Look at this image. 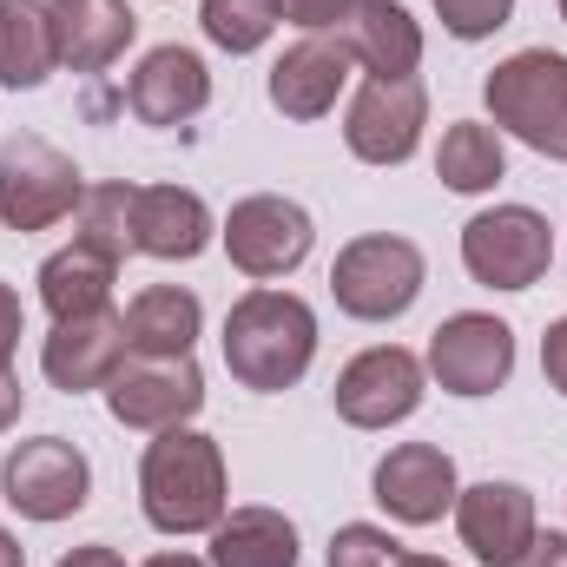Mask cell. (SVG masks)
I'll return each instance as SVG.
<instances>
[{"instance_id":"74e56055","label":"cell","mask_w":567,"mask_h":567,"mask_svg":"<svg viewBox=\"0 0 567 567\" xmlns=\"http://www.w3.org/2000/svg\"><path fill=\"white\" fill-rule=\"evenodd\" d=\"M561 20H567V0H561Z\"/></svg>"},{"instance_id":"30bf717a","label":"cell","mask_w":567,"mask_h":567,"mask_svg":"<svg viewBox=\"0 0 567 567\" xmlns=\"http://www.w3.org/2000/svg\"><path fill=\"white\" fill-rule=\"evenodd\" d=\"M429 377L449 396H495L515 377V330L502 317L462 310L429 337Z\"/></svg>"},{"instance_id":"ac0fdd59","label":"cell","mask_w":567,"mask_h":567,"mask_svg":"<svg viewBox=\"0 0 567 567\" xmlns=\"http://www.w3.org/2000/svg\"><path fill=\"white\" fill-rule=\"evenodd\" d=\"M337 33L370 80H416L423 66V27L410 20L403 0H357Z\"/></svg>"},{"instance_id":"ba28073f","label":"cell","mask_w":567,"mask_h":567,"mask_svg":"<svg viewBox=\"0 0 567 567\" xmlns=\"http://www.w3.org/2000/svg\"><path fill=\"white\" fill-rule=\"evenodd\" d=\"M317 245V225L297 198H278V192H258V198H238L231 218H225V251L245 278L271 284L290 278Z\"/></svg>"},{"instance_id":"9c48e42d","label":"cell","mask_w":567,"mask_h":567,"mask_svg":"<svg viewBox=\"0 0 567 567\" xmlns=\"http://www.w3.org/2000/svg\"><path fill=\"white\" fill-rule=\"evenodd\" d=\"M106 410L126 429H178L205 410V377L192 357H126L106 383Z\"/></svg>"},{"instance_id":"4dcf8cb0","label":"cell","mask_w":567,"mask_h":567,"mask_svg":"<svg viewBox=\"0 0 567 567\" xmlns=\"http://www.w3.org/2000/svg\"><path fill=\"white\" fill-rule=\"evenodd\" d=\"M350 7H357V0H278V13L290 20V27H303V33H330V27H343Z\"/></svg>"},{"instance_id":"277c9868","label":"cell","mask_w":567,"mask_h":567,"mask_svg":"<svg viewBox=\"0 0 567 567\" xmlns=\"http://www.w3.org/2000/svg\"><path fill=\"white\" fill-rule=\"evenodd\" d=\"M330 297L343 317H363V323H390L403 317L416 297H423V251L396 231H370V238H350L330 265Z\"/></svg>"},{"instance_id":"3957f363","label":"cell","mask_w":567,"mask_h":567,"mask_svg":"<svg viewBox=\"0 0 567 567\" xmlns=\"http://www.w3.org/2000/svg\"><path fill=\"white\" fill-rule=\"evenodd\" d=\"M482 100H488L502 133H515L522 145H535L542 158H561L567 165V53H548V47L508 53L488 73Z\"/></svg>"},{"instance_id":"cb8c5ba5","label":"cell","mask_w":567,"mask_h":567,"mask_svg":"<svg viewBox=\"0 0 567 567\" xmlns=\"http://www.w3.org/2000/svg\"><path fill=\"white\" fill-rule=\"evenodd\" d=\"M212 567H297V528L278 508H231L212 528Z\"/></svg>"},{"instance_id":"f1b7e54d","label":"cell","mask_w":567,"mask_h":567,"mask_svg":"<svg viewBox=\"0 0 567 567\" xmlns=\"http://www.w3.org/2000/svg\"><path fill=\"white\" fill-rule=\"evenodd\" d=\"M403 542L390 528H370V522H350L330 535V567H403Z\"/></svg>"},{"instance_id":"d4e9b609","label":"cell","mask_w":567,"mask_h":567,"mask_svg":"<svg viewBox=\"0 0 567 567\" xmlns=\"http://www.w3.org/2000/svg\"><path fill=\"white\" fill-rule=\"evenodd\" d=\"M508 172V152H502V133L482 126V120H455L442 133V152H435V178L449 192H495Z\"/></svg>"},{"instance_id":"7402d4cb","label":"cell","mask_w":567,"mask_h":567,"mask_svg":"<svg viewBox=\"0 0 567 567\" xmlns=\"http://www.w3.org/2000/svg\"><path fill=\"white\" fill-rule=\"evenodd\" d=\"M113 278H120V265L113 258H100L93 245H66V251H53L47 265H40V303L53 310V323L60 317H93V310H113Z\"/></svg>"},{"instance_id":"ffe728a7","label":"cell","mask_w":567,"mask_h":567,"mask_svg":"<svg viewBox=\"0 0 567 567\" xmlns=\"http://www.w3.org/2000/svg\"><path fill=\"white\" fill-rule=\"evenodd\" d=\"M133 245L145 258H165V265H185L212 245V212L198 192L185 185H140L133 198Z\"/></svg>"},{"instance_id":"e0dca14e","label":"cell","mask_w":567,"mask_h":567,"mask_svg":"<svg viewBox=\"0 0 567 567\" xmlns=\"http://www.w3.org/2000/svg\"><path fill=\"white\" fill-rule=\"evenodd\" d=\"M350 66H357V60H350L343 33H337V40H330V33L297 40L278 66H271V106H278L284 120H323V113L337 106Z\"/></svg>"},{"instance_id":"1f68e13d","label":"cell","mask_w":567,"mask_h":567,"mask_svg":"<svg viewBox=\"0 0 567 567\" xmlns=\"http://www.w3.org/2000/svg\"><path fill=\"white\" fill-rule=\"evenodd\" d=\"M542 377H548V390H561L567 396V317L542 337Z\"/></svg>"},{"instance_id":"5b68a950","label":"cell","mask_w":567,"mask_h":567,"mask_svg":"<svg viewBox=\"0 0 567 567\" xmlns=\"http://www.w3.org/2000/svg\"><path fill=\"white\" fill-rule=\"evenodd\" d=\"M80 198H86V178L60 145H47L40 133H13L0 145V225L7 231H47L73 218Z\"/></svg>"},{"instance_id":"44dd1931","label":"cell","mask_w":567,"mask_h":567,"mask_svg":"<svg viewBox=\"0 0 567 567\" xmlns=\"http://www.w3.org/2000/svg\"><path fill=\"white\" fill-rule=\"evenodd\" d=\"M198 323H205V310H198L192 290L152 284V290H140V297L126 303V350H133V357H192Z\"/></svg>"},{"instance_id":"d6986e66","label":"cell","mask_w":567,"mask_h":567,"mask_svg":"<svg viewBox=\"0 0 567 567\" xmlns=\"http://www.w3.org/2000/svg\"><path fill=\"white\" fill-rule=\"evenodd\" d=\"M47 13H53L60 66L73 73H106L140 33V13L126 0H47Z\"/></svg>"},{"instance_id":"52a82bcc","label":"cell","mask_w":567,"mask_h":567,"mask_svg":"<svg viewBox=\"0 0 567 567\" xmlns=\"http://www.w3.org/2000/svg\"><path fill=\"white\" fill-rule=\"evenodd\" d=\"M0 495L27 522H66L93 495V468L66 435H33L0 462Z\"/></svg>"},{"instance_id":"d590c367","label":"cell","mask_w":567,"mask_h":567,"mask_svg":"<svg viewBox=\"0 0 567 567\" xmlns=\"http://www.w3.org/2000/svg\"><path fill=\"white\" fill-rule=\"evenodd\" d=\"M145 567H205V561H198V555H152Z\"/></svg>"},{"instance_id":"4316f807","label":"cell","mask_w":567,"mask_h":567,"mask_svg":"<svg viewBox=\"0 0 567 567\" xmlns=\"http://www.w3.org/2000/svg\"><path fill=\"white\" fill-rule=\"evenodd\" d=\"M278 0H205L198 7V27H205V40L212 47H225V53H258L271 33H278Z\"/></svg>"},{"instance_id":"e575fe53","label":"cell","mask_w":567,"mask_h":567,"mask_svg":"<svg viewBox=\"0 0 567 567\" xmlns=\"http://www.w3.org/2000/svg\"><path fill=\"white\" fill-rule=\"evenodd\" d=\"M0 567H27V548H20L7 528H0Z\"/></svg>"},{"instance_id":"4fadbf2b","label":"cell","mask_w":567,"mask_h":567,"mask_svg":"<svg viewBox=\"0 0 567 567\" xmlns=\"http://www.w3.org/2000/svg\"><path fill=\"white\" fill-rule=\"evenodd\" d=\"M455 528L462 548L482 567H522L535 548V495L522 482H475L455 495Z\"/></svg>"},{"instance_id":"f546056e","label":"cell","mask_w":567,"mask_h":567,"mask_svg":"<svg viewBox=\"0 0 567 567\" xmlns=\"http://www.w3.org/2000/svg\"><path fill=\"white\" fill-rule=\"evenodd\" d=\"M435 13L455 40H488L495 27H508L515 0H435Z\"/></svg>"},{"instance_id":"836d02e7","label":"cell","mask_w":567,"mask_h":567,"mask_svg":"<svg viewBox=\"0 0 567 567\" xmlns=\"http://www.w3.org/2000/svg\"><path fill=\"white\" fill-rule=\"evenodd\" d=\"M60 567H126V561H120V548H106V542H93V548H73V555H66Z\"/></svg>"},{"instance_id":"7c38bea8","label":"cell","mask_w":567,"mask_h":567,"mask_svg":"<svg viewBox=\"0 0 567 567\" xmlns=\"http://www.w3.org/2000/svg\"><path fill=\"white\" fill-rule=\"evenodd\" d=\"M429 126L423 80H363L350 113H343V145L363 165H403Z\"/></svg>"},{"instance_id":"7a4b0ae2","label":"cell","mask_w":567,"mask_h":567,"mask_svg":"<svg viewBox=\"0 0 567 567\" xmlns=\"http://www.w3.org/2000/svg\"><path fill=\"white\" fill-rule=\"evenodd\" d=\"M317 357V317L290 290H245L225 317V370L245 390H290Z\"/></svg>"},{"instance_id":"5bb4252c","label":"cell","mask_w":567,"mask_h":567,"mask_svg":"<svg viewBox=\"0 0 567 567\" xmlns=\"http://www.w3.org/2000/svg\"><path fill=\"white\" fill-rule=\"evenodd\" d=\"M126 357H133V350H126V317H113V310L60 317V323H53V337L40 343V370H47V383H53V390H66V396L106 390V383H113V370H120Z\"/></svg>"},{"instance_id":"83f0119b","label":"cell","mask_w":567,"mask_h":567,"mask_svg":"<svg viewBox=\"0 0 567 567\" xmlns=\"http://www.w3.org/2000/svg\"><path fill=\"white\" fill-rule=\"evenodd\" d=\"M20 330H27V310H20L13 284H0V429L20 423V403H27V390H20V370H13Z\"/></svg>"},{"instance_id":"484cf974","label":"cell","mask_w":567,"mask_h":567,"mask_svg":"<svg viewBox=\"0 0 567 567\" xmlns=\"http://www.w3.org/2000/svg\"><path fill=\"white\" fill-rule=\"evenodd\" d=\"M133 198H140V185H86V198H80V245H93L100 258L126 265V251H140L133 245Z\"/></svg>"},{"instance_id":"2e32d148","label":"cell","mask_w":567,"mask_h":567,"mask_svg":"<svg viewBox=\"0 0 567 567\" xmlns=\"http://www.w3.org/2000/svg\"><path fill=\"white\" fill-rule=\"evenodd\" d=\"M126 106L140 113V126H185L212 106V73L192 47H152L126 86Z\"/></svg>"},{"instance_id":"8fae6325","label":"cell","mask_w":567,"mask_h":567,"mask_svg":"<svg viewBox=\"0 0 567 567\" xmlns=\"http://www.w3.org/2000/svg\"><path fill=\"white\" fill-rule=\"evenodd\" d=\"M330 396H337V416L350 429H390L423 410V363L403 343H377V350L343 363Z\"/></svg>"},{"instance_id":"d6a6232c","label":"cell","mask_w":567,"mask_h":567,"mask_svg":"<svg viewBox=\"0 0 567 567\" xmlns=\"http://www.w3.org/2000/svg\"><path fill=\"white\" fill-rule=\"evenodd\" d=\"M522 567H567V535H535V548H528Z\"/></svg>"},{"instance_id":"9a60e30c","label":"cell","mask_w":567,"mask_h":567,"mask_svg":"<svg viewBox=\"0 0 567 567\" xmlns=\"http://www.w3.org/2000/svg\"><path fill=\"white\" fill-rule=\"evenodd\" d=\"M455 462L435 449V442H396L383 462H377V502L390 508V522H410L429 528L455 508Z\"/></svg>"},{"instance_id":"603a6c76","label":"cell","mask_w":567,"mask_h":567,"mask_svg":"<svg viewBox=\"0 0 567 567\" xmlns=\"http://www.w3.org/2000/svg\"><path fill=\"white\" fill-rule=\"evenodd\" d=\"M53 66H60V47H53L47 0H0V86L33 93Z\"/></svg>"},{"instance_id":"8d00e7d4","label":"cell","mask_w":567,"mask_h":567,"mask_svg":"<svg viewBox=\"0 0 567 567\" xmlns=\"http://www.w3.org/2000/svg\"><path fill=\"white\" fill-rule=\"evenodd\" d=\"M403 567H449V561H435V555H403Z\"/></svg>"},{"instance_id":"6da1fadb","label":"cell","mask_w":567,"mask_h":567,"mask_svg":"<svg viewBox=\"0 0 567 567\" xmlns=\"http://www.w3.org/2000/svg\"><path fill=\"white\" fill-rule=\"evenodd\" d=\"M225 455L198 429H158L140 462V508L158 535H212L225 522Z\"/></svg>"},{"instance_id":"8992f818","label":"cell","mask_w":567,"mask_h":567,"mask_svg":"<svg viewBox=\"0 0 567 567\" xmlns=\"http://www.w3.org/2000/svg\"><path fill=\"white\" fill-rule=\"evenodd\" d=\"M462 265L488 290H528L555 265V231L535 205H495L462 225Z\"/></svg>"}]
</instances>
